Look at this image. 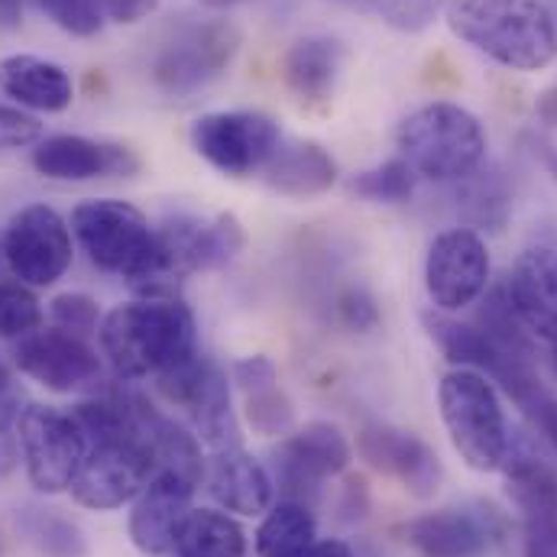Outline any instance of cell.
<instances>
[{
	"instance_id": "cell-1",
	"label": "cell",
	"mask_w": 557,
	"mask_h": 557,
	"mask_svg": "<svg viewBox=\"0 0 557 557\" xmlns=\"http://www.w3.org/2000/svg\"><path fill=\"white\" fill-rule=\"evenodd\" d=\"M72 234L101 273L127 278L139 298H178L182 276L169 267L159 234L131 201H82L72 211Z\"/></svg>"
},
{
	"instance_id": "cell-43",
	"label": "cell",
	"mask_w": 557,
	"mask_h": 557,
	"mask_svg": "<svg viewBox=\"0 0 557 557\" xmlns=\"http://www.w3.org/2000/svg\"><path fill=\"white\" fill-rule=\"evenodd\" d=\"M539 117L545 121V124H552V127H557V85L555 88H548L542 98H539Z\"/></svg>"
},
{
	"instance_id": "cell-39",
	"label": "cell",
	"mask_w": 557,
	"mask_h": 557,
	"mask_svg": "<svg viewBox=\"0 0 557 557\" xmlns=\"http://www.w3.org/2000/svg\"><path fill=\"white\" fill-rule=\"evenodd\" d=\"M159 7V0H104V13L117 23H139Z\"/></svg>"
},
{
	"instance_id": "cell-13",
	"label": "cell",
	"mask_w": 557,
	"mask_h": 557,
	"mask_svg": "<svg viewBox=\"0 0 557 557\" xmlns=\"http://www.w3.org/2000/svg\"><path fill=\"white\" fill-rule=\"evenodd\" d=\"M490 285L486 240L470 227L444 231L431 240L424 260V288L437 311L454 314L470 308Z\"/></svg>"
},
{
	"instance_id": "cell-40",
	"label": "cell",
	"mask_w": 557,
	"mask_h": 557,
	"mask_svg": "<svg viewBox=\"0 0 557 557\" xmlns=\"http://www.w3.org/2000/svg\"><path fill=\"white\" fill-rule=\"evenodd\" d=\"M20 460H23V457H20V444H13V441L0 431V480L10 476V473L16 470Z\"/></svg>"
},
{
	"instance_id": "cell-7",
	"label": "cell",
	"mask_w": 557,
	"mask_h": 557,
	"mask_svg": "<svg viewBox=\"0 0 557 557\" xmlns=\"http://www.w3.org/2000/svg\"><path fill=\"white\" fill-rule=\"evenodd\" d=\"M237 49H240V33L227 20L182 26L159 49L152 62V82L172 98L198 95L231 69Z\"/></svg>"
},
{
	"instance_id": "cell-24",
	"label": "cell",
	"mask_w": 557,
	"mask_h": 557,
	"mask_svg": "<svg viewBox=\"0 0 557 557\" xmlns=\"http://www.w3.org/2000/svg\"><path fill=\"white\" fill-rule=\"evenodd\" d=\"M282 72L285 85L305 104H321L334 91L341 72V46L331 36H305L285 52Z\"/></svg>"
},
{
	"instance_id": "cell-9",
	"label": "cell",
	"mask_w": 557,
	"mask_h": 557,
	"mask_svg": "<svg viewBox=\"0 0 557 557\" xmlns=\"http://www.w3.org/2000/svg\"><path fill=\"white\" fill-rule=\"evenodd\" d=\"M0 240H3L7 270L29 288L55 285L69 273L75 257L69 224L49 205L20 208L10 218L7 231L0 234Z\"/></svg>"
},
{
	"instance_id": "cell-15",
	"label": "cell",
	"mask_w": 557,
	"mask_h": 557,
	"mask_svg": "<svg viewBox=\"0 0 557 557\" xmlns=\"http://www.w3.org/2000/svg\"><path fill=\"white\" fill-rule=\"evenodd\" d=\"M156 234L169 267L182 278L188 273L224 270L247 247V231L234 214H218V218L175 214Z\"/></svg>"
},
{
	"instance_id": "cell-17",
	"label": "cell",
	"mask_w": 557,
	"mask_h": 557,
	"mask_svg": "<svg viewBox=\"0 0 557 557\" xmlns=\"http://www.w3.org/2000/svg\"><path fill=\"white\" fill-rule=\"evenodd\" d=\"M506 535L493 506L437 509L406 525V542L421 557H483Z\"/></svg>"
},
{
	"instance_id": "cell-25",
	"label": "cell",
	"mask_w": 557,
	"mask_h": 557,
	"mask_svg": "<svg viewBox=\"0 0 557 557\" xmlns=\"http://www.w3.org/2000/svg\"><path fill=\"white\" fill-rule=\"evenodd\" d=\"M172 552L175 557H244L247 555V532L227 512L191 509Z\"/></svg>"
},
{
	"instance_id": "cell-26",
	"label": "cell",
	"mask_w": 557,
	"mask_h": 557,
	"mask_svg": "<svg viewBox=\"0 0 557 557\" xmlns=\"http://www.w3.org/2000/svg\"><path fill=\"white\" fill-rule=\"evenodd\" d=\"M314 542H318V522L311 509L292 499L270 506L267 519L257 529L260 557H301Z\"/></svg>"
},
{
	"instance_id": "cell-36",
	"label": "cell",
	"mask_w": 557,
	"mask_h": 557,
	"mask_svg": "<svg viewBox=\"0 0 557 557\" xmlns=\"http://www.w3.org/2000/svg\"><path fill=\"white\" fill-rule=\"evenodd\" d=\"M337 314L350 331H373L380 324V308L373 295L360 285H350L337 295Z\"/></svg>"
},
{
	"instance_id": "cell-45",
	"label": "cell",
	"mask_w": 557,
	"mask_h": 557,
	"mask_svg": "<svg viewBox=\"0 0 557 557\" xmlns=\"http://www.w3.org/2000/svg\"><path fill=\"white\" fill-rule=\"evenodd\" d=\"M198 3H205V7H211V10H231V7H237V3H244V0H198Z\"/></svg>"
},
{
	"instance_id": "cell-23",
	"label": "cell",
	"mask_w": 557,
	"mask_h": 557,
	"mask_svg": "<svg viewBox=\"0 0 557 557\" xmlns=\"http://www.w3.org/2000/svg\"><path fill=\"white\" fill-rule=\"evenodd\" d=\"M263 178L278 195L308 198V195L327 191L337 182V162L331 159L324 146L298 139V143L278 146L273 159L263 165Z\"/></svg>"
},
{
	"instance_id": "cell-46",
	"label": "cell",
	"mask_w": 557,
	"mask_h": 557,
	"mask_svg": "<svg viewBox=\"0 0 557 557\" xmlns=\"http://www.w3.org/2000/svg\"><path fill=\"white\" fill-rule=\"evenodd\" d=\"M555 370H557V344H555Z\"/></svg>"
},
{
	"instance_id": "cell-19",
	"label": "cell",
	"mask_w": 557,
	"mask_h": 557,
	"mask_svg": "<svg viewBox=\"0 0 557 557\" xmlns=\"http://www.w3.org/2000/svg\"><path fill=\"white\" fill-rule=\"evenodd\" d=\"M33 165L39 175L55 182H91V178H131L139 159L117 143L59 134L36 143Z\"/></svg>"
},
{
	"instance_id": "cell-3",
	"label": "cell",
	"mask_w": 557,
	"mask_h": 557,
	"mask_svg": "<svg viewBox=\"0 0 557 557\" xmlns=\"http://www.w3.org/2000/svg\"><path fill=\"white\" fill-rule=\"evenodd\" d=\"M457 39L512 72H542L557 59V23L539 0H447Z\"/></svg>"
},
{
	"instance_id": "cell-21",
	"label": "cell",
	"mask_w": 557,
	"mask_h": 557,
	"mask_svg": "<svg viewBox=\"0 0 557 557\" xmlns=\"http://www.w3.org/2000/svg\"><path fill=\"white\" fill-rule=\"evenodd\" d=\"M205 480H208L211 496L224 506V512L260 516V512H270L273 506L276 483L270 470L244 447L218 450Z\"/></svg>"
},
{
	"instance_id": "cell-14",
	"label": "cell",
	"mask_w": 557,
	"mask_h": 557,
	"mask_svg": "<svg viewBox=\"0 0 557 557\" xmlns=\"http://www.w3.org/2000/svg\"><path fill=\"white\" fill-rule=\"evenodd\" d=\"M13 363L23 376L36 380L52 393H82L101 383L104 363L88 337L72 334L65 327L33 331L16 341Z\"/></svg>"
},
{
	"instance_id": "cell-20",
	"label": "cell",
	"mask_w": 557,
	"mask_h": 557,
	"mask_svg": "<svg viewBox=\"0 0 557 557\" xmlns=\"http://www.w3.org/2000/svg\"><path fill=\"white\" fill-rule=\"evenodd\" d=\"M506 288L525 331L545 344H557V250H522L506 278Z\"/></svg>"
},
{
	"instance_id": "cell-29",
	"label": "cell",
	"mask_w": 557,
	"mask_h": 557,
	"mask_svg": "<svg viewBox=\"0 0 557 557\" xmlns=\"http://www.w3.org/2000/svg\"><path fill=\"white\" fill-rule=\"evenodd\" d=\"M350 191L380 205H403L416 195V169L406 159H389L350 178Z\"/></svg>"
},
{
	"instance_id": "cell-16",
	"label": "cell",
	"mask_w": 557,
	"mask_h": 557,
	"mask_svg": "<svg viewBox=\"0 0 557 557\" xmlns=\"http://www.w3.org/2000/svg\"><path fill=\"white\" fill-rule=\"evenodd\" d=\"M360 457L376 470L403 483V490L416 499H431L444 480V467L431 444H424L416 431L396 424H367L357 434Z\"/></svg>"
},
{
	"instance_id": "cell-8",
	"label": "cell",
	"mask_w": 557,
	"mask_h": 557,
	"mask_svg": "<svg viewBox=\"0 0 557 557\" xmlns=\"http://www.w3.org/2000/svg\"><path fill=\"white\" fill-rule=\"evenodd\" d=\"M156 380L159 393L191 416L195 431L205 444H211L214 450L240 447V424L231 406V383L208 357L195 354L185 363L159 373Z\"/></svg>"
},
{
	"instance_id": "cell-37",
	"label": "cell",
	"mask_w": 557,
	"mask_h": 557,
	"mask_svg": "<svg viewBox=\"0 0 557 557\" xmlns=\"http://www.w3.org/2000/svg\"><path fill=\"white\" fill-rule=\"evenodd\" d=\"M234 383L244 389V393H260L267 386H276L278 370L270 357H247V360H237L234 363Z\"/></svg>"
},
{
	"instance_id": "cell-2",
	"label": "cell",
	"mask_w": 557,
	"mask_h": 557,
	"mask_svg": "<svg viewBox=\"0 0 557 557\" xmlns=\"http://www.w3.org/2000/svg\"><path fill=\"white\" fill-rule=\"evenodd\" d=\"M101 357L117 380L159 376L198 354V324L182 298H134L111 308L98 327Z\"/></svg>"
},
{
	"instance_id": "cell-28",
	"label": "cell",
	"mask_w": 557,
	"mask_h": 557,
	"mask_svg": "<svg viewBox=\"0 0 557 557\" xmlns=\"http://www.w3.org/2000/svg\"><path fill=\"white\" fill-rule=\"evenodd\" d=\"M20 532L26 535V542L46 557H88V542L85 532L62 512L55 509H39V506H26L16 516Z\"/></svg>"
},
{
	"instance_id": "cell-38",
	"label": "cell",
	"mask_w": 557,
	"mask_h": 557,
	"mask_svg": "<svg viewBox=\"0 0 557 557\" xmlns=\"http://www.w3.org/2000/svg\"><path fill=\"white\" fill-rule=\"evenodd\" d=\"M20 412H23L20 409V386L13 383V376L0 363V431H7L10 424H16Z\"/></svg>"
},
{
	"instance_id": "cell-4",
	"label": "cell",
	"mask_w": 557,
	"mask_h": 557,
	"mask_svg": "<svg viewBox=\"0 0 557 557\" xmlns=\"http://www.w3.org/2000/svg\"><path fill=\"white\" fill-rule=\"evenodd\" d=\"M399 152L418 175L434 182H457L483 165V124L460 104L434 101L399 124Z\"/></svg>"
},
{
	"instance_id": "cell-31",
	"label": "cell",
	"mask_w": 557,
	"mask_h": 557,
	"mask_svg": "<svg viewBox=\"0 0 557 557\" xmlns=\"http://www.w3.org/2000/svg\"><path fill=\"white\" fill-rule=\"evenodd\" d=\"M36 3L46 10V16L59 29L72 36L85 39V36L101 33L104 26V0H36Z\"/></svg>"
},
{
	"instance_id": "cell-6",
	"label": "cell",
	"mask_w": 557,
	"mask_h": 557,
	"mask_svg": "<svg viewBox=\"0 0 557 557\" xmlns=\"http://www.w3.org/2000/svg\"><path fill=\"white\" fill-rule=\"evenodd\" d=\"M16 431L33 490L46 496L72 490V480L88 457V437L75 416L55 406H26L16 418Z\"/></svg>"
},
{
	"instance_id": "cell-12",
	"label": "cell",
	"mask_w": 557,
	"mask_h": 557,
	"mask_svg": "<svg viewBox=\"0 0 557 557\" xmlns=\"http://www.w3.org/2000/svg\"><path fill=\"white\" fill-rule=\"evenodd\" d=\"M350 441L337 424L311 421L278 444L273 483L285 499L311 509L321 493V483L327 476L344 473L350 467Z\"/></svg>"
},
{
	"instance_id": "cell-32",
	"label": "cell",
	"mask_w": 557,
	"mask_h": 557,
	"mask_svg": "<svg viewBox=\"0 0 557 557\" xmlns=\"http://www.w3.org/2000/svg\"><path fill=\"white\" fill-rule=\"evenodd\" d=\"M292 403L285 399V393L276 386H267L260 393H247V421L253 424V431L260 434H282L292 428Z\"/></svg>"
},
{
	"instance_id": "cell-11",
	"label": "cell",
	"mask_w": 557,
	"mask_h": 557,
	"mask_svg": "<svg viewBox=\"0 0 557 557\" xmlns=\"http://www.w3.org/2000/svg\"><path fill=\"white\" fill-rule=\"evenodd\" d=\"M191 143L205 162H211L224 175H250L260 172L278 146V124L257 111H218L205 114L191 127Z\"/></svg>"
},
{
	"instance_id": "cell-41",
	"label": "cell",
	"mask_w": 557,
	"mask_h": 557,
	"mask_svg": "<svg viewBox=\"0 0 557 557\" xmlns=\"http://www.w3.org/2000/svg\"><path fill=\"white\" fill-rule=\"evenodd\" d=\"M301 557H354L350 555V548L341 542V539H324V542H314L308 552Z\"/></svg>"
},
{
	"instance_id": "cell-35",
	"label": "cell",
	"mask_w": 557,
	"mask_h": 557,
	"mask_svg": "<svg viewBox=\"0 0 557 557\" xmlns=\"http://www.w3.org/2000/svg\"><path fill=\"white\" fill-rule=\"evenodd\" d=\"M42 139V124L16 104L0 101V149H20Z\"/></svg>"
},
{
	"instance_id": "cell-27",
	"label": "cell",
	"mask_w": 557,
	"mask_h": 557,
	"mask_svg": "<svg viewBox=\"0 0 557 557\" xmlns=\"http://www.w3.org/2000/svg\"><path fill=\"white\" fill-rule=\"evenodd\" d=\"M457 208L463 211L467 221H473L476 227H486V231H499L509 218V205H512V195H509V185L503 178L499 169H473L470 175L457 178Z\"/></svg>"
},
{
	"instance_id": "cell-22",
	"label": "cell",
	"mask_w": 557,
	"mask_h": 557,
	"mask_svg": "<svg viewBox=\"0 0 557 557\" xmlns=\"http://www.w3.org/2000/svg\"><path fill=\"white\" fill-rule=\"evenodd\" d=\"M0 91L13 98L16 108L42 114H59L75 98L69 72L39 55H7L0 62Z\"/></svg>"
},
{
	"instance_id": "cell-5",
	"label": "cell",
	"mask_w": 557,
	"mask_h": 557,
	"mask_svg": "<svg viewBox=\"0 0 557 557\" xmlns=\"http://www.w3.org/2000/svg\"><path fill=\"white\" fill-rule=\"evenodd\" d=\"M441 418L460 460L480 473L499 470L509 450V421L493 380L476 370H450L437 389Z\"/></svg>"
},
{
	"instance_id": "cell-42",
	"label": "cell",
	"mask_w": 557,
	"mask_h": 557,
	"mask_svg": "<svg viewBox=\"0 0 557 557\" xmlns=\"http://www.w3.org/2000/svg\"><path fill=\"white\" fill-rule=\"evenodd\" d=\"M23 23V0H0V26L16 29Z\"/></svg>"
},
{
	"instance_id": "cell-30",
	"label": "cell",
	"mask_w": 557,
	"mask_h": 557,
	"mask_svg": "<svg viewBox=\"0 0 557 557\" xmlns=\"http://www.w3.org/2000/svg\"><path fill=\"white\" fill-rule=\"evenodd\" d=\"M42 327V305L23 282H0V337L20 341Z\"/></svg>"
},
{
	"instance_id": "cell-18",
	"label": "cell",
	"mask_w": 557,
	"mask_h": 557,
	"mask_svg": "<svg viewBox=\"0 0 557 557\" xmlns=\"http://www.w3.org/2000/svg\"><path fill=\"white\" fill-rule=\"evenodd\" d=\"M195 483L172 473V470H156L152 480L143 486L134 499L131 512V542L146 557H162L175 548V539L191 512L195 499Z\"/></svg>"
},
{
	"instance_id": "cell-34",
	"label": "cell",
	"mask_w": 557,
	"mask_h": 557,
	"mask_svg": "<svg viewBox=\"0 0 557 557\" xmlns=\"http://www.w3.org/2000/svg\"><path fill=\"white\" fill-rule=\"evenodd\" d=\"M52 318H55V327H65L72 334H98L101 327V308L91 295L85 292H62L52 298Z\"/></svg>"
},
{
	"instance_id": "cell-44",
	"label": "cell",
	"mask_w": 557,
	"mask_h": 557,
	"mask_svg": "<svg viewBox=\"0 0 557 557\" xmlns=\"http://www.w3.org/2000/svg\"><path fill=\"white\" fill-rule=\"evenodd\" d=\"M535 152H539V156H545V159H548V162L555 165V172H557V152H555V146H548V143H539V146H535Z\"/></svg>"
},
{
	"instance_id": "cell-10",
	"label": "cell",
	"mask_w": 557,
	"mask_h": 557,
	"mask_svg": "<svg viewBox=\"0 0 557 557\" xmlns=\"http://www.w3.org/2000/svg\"><path fill=\"white\" fill-rule=\"evenodd\" d=\"M156 463L146 444L131 437L88 444V457L72 480V499L95 512H111L134 503L152 480Z\"/></svg>"
},
{
	"instance_id": "cell-33",
	"label": "cell",
	"mask_w": 557,
	"mask_h": 557,
	"mask_svg": "<svg viewBox=\"0 0 557 557\" xmlns=\"http://www.w3.org/2000/svg\"><path fill=\"white\" fill-rule=\"evenodd\" d=\"M444 3L447 0H363V7L370 13H376L383 23H389L403 33L424 29Z\"/></svg>"
}]
</instances>
